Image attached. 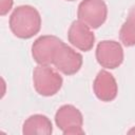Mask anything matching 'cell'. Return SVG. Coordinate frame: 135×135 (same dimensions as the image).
<instances>
[{
  "label": "cell",
  "instance_id": "6da1fadb",
  "mask_svg": "<svg viewBox=\"0 0 135 135\" xmlns=\"http://www.w3.org/2000/svg\"><path fill=\"white\" fill-rule=\"evenodd\" d=\"M9 28L20 39H30L41 28V16L32 5H19L9 16Z\"/></svg>",
  "mask_w": 135,
  "mask_h": 135
},
{
  "label": "cell",
  "instance_id": "7a4b0ae2",
  "mask_svg": "<svg viewBox=\"0 0 135 135\" xmlns=\"http://www.w3.org/2000/svg\"><path fill=\"white\" fill-rule=\"evenodd\" d=\"M33 83L39 95L50 97L59 92L63 79L61 75L50 65L38 64L33 71Z\"/></svg>",
  "mask_w": 135,
  "mask_h": 135
},
{
  "label": "cell",
  "instance_id": "3957f363",
  "mask_svg": "<svg viewBox=\"0 0 135 135\" xmlns=\"http://www.w3.org/2000/svg\"><path fill=\"white\" fill-rule=\"evenodd\" d=\"M55 122L64 135L84 134V130L82 129L83 116L81 112L72 104H63L57 110Z\"/></svg>",
  "mask_w": 135,
  "mask_h": 135
},
{
  "label": "cell",
  "instance_id": "277c9868",
  "mask_svg": "<svg viewBox=\"0 0 135 135\" xmlns=\"http://www.w3.org/2000/svg\"><path fill=\"white\" fill-rule=\"evenodd\" d=\"M77 17L91 28H98L107 20L108 6L103 0H82L78 5Z\"/></svg>",
  "mask_w": 135,
  "mask_h": 135
},
{
  "label": "cell",
  "instance_id": "5b68a950",
  "mask_svg": "<svg viewBox=\"0 0 135 135\" xmlns=\"http://www.w3.org/2000/svg\"><path fill=\"white\" fill-rule=\"evenodd\" d=\"M63 41L54 35L40 36L32 45V56L38 64L51 65Z\"/></svg>",
  "mask_w": 135,
  "mask_h": 135
},
{
  "label": "cell",
  "instance_id": "8992f818",
  "mask_svg": "<svg viewBox=\"0 0 135 135\" xmlns=\"http://www.w3.org/2000/svg\"><path fill=\"white\" fill-rule=\"evenodd\" d=\"M82 62V55L63 42L54 57L53 65L62 74L71 76L81 69Z\"/></svg>",
  "mask_w": 135,
  "mask_h": 135
},
{
  "label": "cell",
  "instance_id": "52a82bcc",
  "mask_svg": "<svg viewBox=\"0 0 135 135\" xmlns=\"http://www.w3.org/2000/svg\"><path fill=\"white\" fill-rule=\"evenodd\" d=\"M97 62L104 69H116L123 61V50L115 40H102L96 47Z\"/></svg>",
  "mask_w": 135,
  "mask_h": 135
},
{
  "label": "cell",
  "instance_id": "ba28073f",
  "mask_svg": "<svg viewBox=\"0 0 135 135\" xmlns=\"http://www.w3.org/2000/svg\"><path fill=\"white\" fill-rule=\"evenodd\" d=\"M68 39L73 46L83 52L91 51L95 43V35L91 27L79 19L73 21L70 25Z\"/></svg>",
  "mask_w": 135,
  "mask_h": 135
},
{
  "label": "cell",
  "instance_id": "9c48e42d",
  "mask_svg": "<svg viewBox=\"0 0 135 135\" xmlns=\"http://www.w3.org/2000/svg\"><path fill=\"white\" fill-rule=\"evenodd\" d=\"M93 90L96 97L104 102L113 101L118 93L116 79L110 72L105 70L98 72L93 82Z\"/></svg>",
  "mask_w": 135,
  "mask_h": 135
},
{
  "label": "cell",
  "instance_id": "30bf717a",
  "mask_svg": "<svg viewBox=\"0 0 135 135\" xmlns=\"http://www.w3.org/2000/svg\"><path fill=\"white\" fill-rule=\"evenodd\" d=\"M22 133L24 135H50L53 133V126L47 116L42 114H34L23 122Z\"/></svg>",
  "mask_w": 135,
  "mask_h": 135
},
{
  "label": "cell",
  "instance_id": "8fae6325",
  "mask_svg": "<svg viewBox=\"0 0 135 135\" xmlns=\"http://www.w3.org/2000/svg\"><path fill=\"white\" fill-rule=\"evenodd\" d=\"M119 38L123 45L133 46L135 45V7H133L126 21L120 27Z\"/></svg>",
  "mask_w": 135,
  "mask_h": 135
},
{
  "label": "cell",
  "instance_id": "7c38bea8",
  "mask_svg": "<svg viewBox=\"0 0 135 135\" xmlns=\"http://www.w3.org/2000/svg\"><path fill=\"white\" fill-rule=\"evenodd\" d=\"M14 0H0V15H6L13 7Z\"/></svg>",
  "mask_w": 135,
  "mask_h": 135
},
{
  "label": "cell",
  "instance_id": "4fadbf2b",
  "mask_svg": "<svg viewBox=\"0 0 135 135\" xmlns=\"http://www.w3.org/2000/svg\"><path fill=\"white\" fill-rule=\"evenodd\" d=\"M128 133H129V134H135V127H134V128H132L131 130H129V131H128Z\"/></svg>",
  "mask_w": 135,
  "mask_h": 135
},
{
  "label": "cell",
  "instance_id": "5bb4252c",
  "mask_svg": "<svg viewBox=\"0 0 135 135\" xmlns=\"http://www.w3.org/2000/svg\"><path fill=\"white\" fill-rule=\"evenodd\" d=\"M68 1H74V0H68Z\"/></svg>",
  "mask_w": 135,
  "mask_h": 135
}]
</instances>
